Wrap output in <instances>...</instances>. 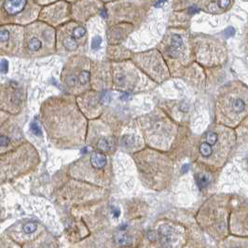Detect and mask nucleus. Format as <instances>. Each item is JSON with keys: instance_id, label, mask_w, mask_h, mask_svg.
Wrapping results in <instances>:
<instances>
[{"instance_id": "7", "label": "nucleus", "mask_w": 248, "mask_h": 248, "mask_svg": "<svg viewBox=\"0 0 248 248\" xmlns=\"http://www.w3.org/2000/svg\"><path fill=\"white\" fill-rule=\"evenodd\" d=\"M76 99L80 110L85 115V117L93 119L98 116L101 108L100 105L103 102L104 97L102 94L88 91L86 93L78 95Z\"/></svg>"}, {"instance_id": "11", "label": "nucleus", "mask_w": 248, "mask_h": 248, "mask_svg": "<svg viewBox=\"0 0 248 248\" xmlns=\"http://www.w3.org/2000/svg\"><path fill=\"white\" fill-rule=\"evenodd\" d=\"M27 5V0H3L2 10L10 16L22 13Z\"/></svg>"}, {"instance_id": "1", "label": "nucleus", "mask_w": 248, "mask_h": 248, "mask_svg": "<svg viewBox=\"0 0 248 248\" xmlns=\"http://www.w3.org/2000/svg\"><path fill=\"white\" fill-rule=\"evenodd\" d=\"M40 121L50 142L56 148L77 149L87 136V118L71 95L53 96L40 108Z\"/></svg>"}, {"instance_id": "25", "label": "nucleus", "mask_w": 248, "mask_h": 248, "mask_svg": "<svg viewBox=\"0 0 248 248\" xmlns=\"http://www.w3.org/2000/svg\"><path fill=\"white\" fill-rule=\"evenodd\" d=\"M188 170H189V165H188V164H184V165L181 167V173H182V174H186Z\"/></svg>"}, {"instance_id": "18", "label": "nucleus", "mask_w": 248, "mask_h": 248, "mask_svg": "<svg viewBox=\"0 0 248 248\" xmlns=\"http://www.w3.org/2000/svg\"><path fill=\"white\" fill-rule=\"evenodd\" d=\"M246 108V104L244 102V100L242 99H235L232 103V108L234 111L237 113L243 111Z\"/></svg>"}, {"instance_id": "16", "label": "nucleus", "mask_w": 248, "mask_h": 248, "mask_svg": "<svg viewBox=\"0 0 248 248\" xmlns=\"http://www.w3.org/2000/svg\"><path fill=\"white\" fill-rule=\"evenodd\" d=\"M200 152L201 154L205 157V158H208L211 156L212 152H213V149H212V146L208 143H202L201 144L200 146Z\"/></svg>"}, {"instance_id": "23", "label": "nucleus", "mask_w": 248, "mask_h": 248, "mask_svg": "<svg viewBox=\"0 0 248 248\" xmlns=\"http://www.w3.org/2000/svg\"><path fill=\"white\" fill-rule=\"evenodd\" d=\"M128 242V238L126 237L125 235H120L118 237V243H120V244H125V243H127Z\"/></svg>"}, {"instance_id": "10", "label": "nucleus", "mask_w": 248, "mask_h": 248, "mask_svg": "<svg viewBox=\"0 0 248 248\" xmlns=\"http://www.w3.org/2000/svg\"><path fill=\"white\" fill-rule=\"evenodd\" d=\"M21 42L14 40L12 32L9 29H0V49L5 50L10 54L18 52Z\"/></svg>"}, {"instance_id": "9", "label": "nucleus", "mask_w": 248, "mask_h": 248, "mask_svg": "<svg viewBox=\"0 0 248 248\" xmlns=\"http://www.w3.org/2000/svg\"><path fill=\"white\" fill-rule=\"evenodd\" d=\"M197 8L210 14H222L229 11L233 0H194Z\"/></svg>"}, {"instance_id": "5", "label": "nucleus", "mask_w": 248, "mask_h": 248, "mask_svg": "<svg viewBox=\"0 0 248 248\" xmlns=\"http://www.w3.org/2000/svg\"><path fill=\"white\" fill-rule=\"evenodd\" d=\"M54 49V32L49 27L27 31L25 38V53L38 57L52 53Z\"/></svg>"}, {"instance_id": "21", "label": "nucleus", "mask_w": 248, "mask_h": 248, "mask_svg": "<svg viewBox=\"0 0 248 248\" xmlns=\"http://www.w3.org/2000/svg\"><path fill=\"white\" fill-rule=\"evenodd\" d=\"M0 70L3 73H6L8 71V62L6 60H3L0 62Z\"/></svg>"}, {"instance_id": "24", "label": "nucleus", "mask_w": 248, "mask_h": 248, "mask_svg": "<svg viewBox=\"0 0 248 248\" xmlns=\"http://www.w3.org/2000/svg\"><path fill=\"white\" fill-rule=\"evenodd\" d=\"M3 213V193H2V189H1V186H0V217Z\"/></svg>"}, {"instance_id": "3", "label": "nucleus", "mask_w": 248, "mask_h": 248, "mask_svg": "<svg viewBox=\"0 0 248 248\" xmlns=\"http://www.w3.org/2000/svg\"><path fill=\"white\" fill-rule=\"evenodd\" d=\"M91 81V61L89 59L82 56H75L65 63L61 75V82L65 92L79 95L90 90Z\"/></svg>"}, {"instance_id": "6", "label": "nucleus", "mask_w": 248, "mask_h": 248, "mask_svg": "<svg viewBox=\"0 0 248 248\" xmlns=\"http://www.w3.org/2000/svg\"><path fill=\"white\" fill-rule=\"evenodd\" d=\"M24 101L22 89L14 83L0 86V109L11 114L19 113Z\"/></svg>"}, {"instance_id": "17", "label": "nucleus", "mask_w": 248, "mask_h": 248, "mask_svg": "<svg viewBox=\"0 0 248 248\" xmlns=\"http://www.w3.org/2000/svg\"><path fill=\"white\" fill-rule=\"evenodd\" d=\"M196 181L200 188H204L209 184V179L205 174H198L196 177Z\"/></svg>"}, {"instance_id": "12", "label": "nucleus", "mask_w": 248, "mask_h": 248, "mask_svg": "<svg viewBox=\"0 0 248 248\" xmlns=\"http://www.w3.org/2000/svg\"><path fill=\"white\" fill-rule=\"evenodd\" d=\"M39 230V226L36 222H26L23 224V226L21 227V231L16 230L15 232H13V237H16L17 239L20 238L22 236V239L27 240V237L29 238H34L36 236L37 231Z\"/></svg>"}, {"instance_id": "14", "label": "nucleus", "mask_w": 248, "mask_h": 248, "mask_svg": "<svg viewBox=\"0 0 248 248\" xmlns=\"http://www.w3.org/2000/svg\"><path fill=\"white\" fill-rule=\"evenodd\" d=\"M183 48H184V42L182 37H180L178 34H174L171 37L169 46L167 48L168 54L171 57H176L181 52V50Z\"/></svg>"}, {"instance_id": "20", "label": "nucleus", "mask_w": 248, "mask_h": 248, "mask_svg": "<svg viewBox=\"0 0 248 248\" xmlns=\"http://www.w3.org/2000/svg\"><path fill=\"white\" fill-rule=\"evenodd\" d=\"M8 120H9L8 112L3 111L0 109V128L7 123Z\"/></svg>"}, {"instance_id": "22", "label": "nucleus", "mask_w": 248, "mask_h": 248, "mask_svg": "<svg viewBox=\"0 0 248 248\" xmlns=\"http://www.w3.org/2000/svg\"><path fill=\"white\" fill-rule=\"evenodd\" d=\"M101 41H102L101 37H94V39L93 40V48H94V49H95V48H98L100 46V44H101Z\"/></svg>"}, {"instance_id": "19", "label": "nucleus", "mask_w": 248, "mask_h": 248, "mask_svg": "<svg viewBox=\"0 0 248 248\" xmlns=\"http://www.w3.org/2000/svg\"><path fill=\"white\" fill-rule=\"evenodd\" d=\"M217 138H218V136H217V134L215 133V132H208L207 135H206V141H207V143L210 144L211 146L217 144Z\"/></svg>"}, {"instance_id": "4", "label": "nucleus", "mask_w": 248, "mask_h": 248, "mask_svg": "<svg viewBox=\"0 0 248 248\" xmlns=\"http://www.w3.org/2000/svg\"><path fill=\"white\" fill-rule=\"evenodd\" d=\"M107 166V155L95 150L73 162L69 168V174L81 182L101 185L104 183V171Z\"/></svg>"}, {"instance_id": "8", "label": "nucleus", "mask_w": 248, "mask_h": 248, "mask_svg": "<svg viewBox=\"0 0 248 248\" xmlns=\"http://www.w3.org/2000/svg\"><path fill=\"white\" fill-rule=\"evenodd\" d=\"M22 134L14 126L7 125V123L0 128V152H5L13 149L22 143Z\"/></svg>"}, {"instance_id": "13", "label": "nucleus", "mask_w": 248, "mask_h": 248, "mask_svg": "<svg viewBox=\"0 0 248 248\" xmlns=\"http://www.w3.org/2000/svg\"><path fill=\"white\" fill-rule=\"evenodd\" d=\"M74 36L71 34V32H68L67 34H63L62 37H60V43L62 49L65 51H75L78 49L80 43Z\"/></svg>"}, {"instance_id": "15", "label": "nucleus", "mask_w": 248, "mask_h": 248, "mask_svg": "<svg viewBox=\"0 0 248 248\" xmlns=\"http://www.w3.org/2000/svg\"><path fill=\"white\" fill-rule=\"evenodd\" d=\"M172 230L167 226H162L159 231V235L161 237V243L168 244L173 241Z\"/></svg>"}, {"instance_id": "2", "label": "nucleus", "mask_w": 248, "mask_h": 248, "mask_svg": "<svg viewBox=\"0 0 248 248\" xmlns=\"http://www.w3.org/2000/svg\"><path fill=\"white\" fill-rule=\"evenodd\" d=\"M39 156L37 149L26 141L0 155L2 173L10 179L30 174L37 168Z\"/></svg>"}]
</instances>
